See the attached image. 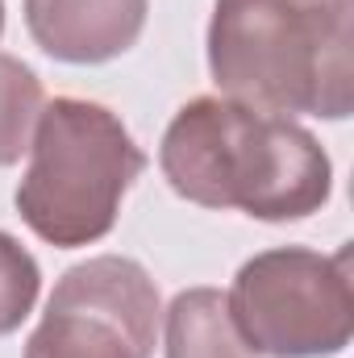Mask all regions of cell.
<instances>
[{
    "label": "cell",
    "instance_id": "obj_1",
    "mask_svg": "<svg viewBox=\"0 0 354 358\" xmlns=\"http://www.w3.org/2000/svg\"><path fill=\"white\" fill-rule=\"evenodd\" d=\"M171 192L200 208H238L255 221H300L330 204L334 163L292 117L229 96H196L159 142Z\"/></svg>",
    "mask_w": 354,
    "mask_h": 358
},
{
    "label": "cell",
    "instance_id": "obj_2",
    "mask_svg": "<svg viewBox=\"0 0 354 358\" xmlns=\"http://www.w3.org/2000/svg\"><path fill=\"white\" fill-rule=\"evenodd\" d=\"M208 76L221 96L275 117L354 113V0H217Z\"/></svg>",
    "mask_w": 354,
    "mask_h": 358
},
{
    "label": "cell",
    "instance_id": "obj_3",
    "mask_svg": "<svg viewBox=\"0 0 354 358\" xmlns=\"http://www.w3.org/2000/svg\"><path fill=\"white\" fill-rule=\"evenodd\" d=\"M142 171L146 150L113 108L59 96L38 117L17 213L55 250H80L113 234L121 200Z\"/></svg>",
    "mask_w": 354,
    "mask_h": 358
},
{
    "label": "cell",
    "instance_id": "obj_4",
    "mask_svg": "<svg viewBox=\"0 0 354 358\" xmlns=\"http://www.w3.org/2000/svg\"><path fill=\"white\" fill-rule=\"evenodd\" d=\"M225 300L255 355H342L354 338L351 246L338 255H317L309 246L263 250L238 267Z\"/></svg>",
    "mask_w": 354,
    "mask_h": 358
},
{
    "label": "cell",
    "instance_id": "obj_5",
    "mask_svg": "<svg viewBox=\"0 0 354 358\" xmlns=\"http://www.w3.org/2000/svg\"><path fill=\"white\" fill-rule=\"evenodd\" d=\"M159 313V287L138 259L96 255L63 271L25 358H150Z\"/></svg>",
    "mask_w": 354,
    "mask_h": 358
},
{
    "label": "cell",
    "instance_id": "obj_6",
    "mask_svg": "<svg viewBox=\"0 0 354 358\" xmlns=\"http://www.w3.org/2000/svg\"><path fill=\"white\" fill-rule=\"evenodd\" d=\"M146 13L150 0H25V29L55 63L96 67L142 38Z\"/></svg>",
    "mask_w": 354,
    "mask_h": 358
},
{
    "label": "cell",
    "instance_id": "obj_7",
    "mask_svg": "<svg viewBox=\"0 0 354 358\" xmlns=\"http://www.w3.org/2000/svg\"><path fill=\"white\" fill-rule=\"evenodd\" d=\"M167 358H259L234 325L229 300L217 287H187L167 308Z\"/></svg>",
    "mask_w": 354,
    "mask_h": 358
},
{
    "label": "cell",
    "instance_id": "obj_8",
    "mask_svg": "<svg viewBox=\"0 0 354 358\" xmlns=\"http://www.w3.org/2000/svg\"><path fill=\"white\" fill-rule=\"evenodd\" d=\"M42 108L46 96L34 67L17 55H0V167H13L29 150Z\"/></svg>",
    "mask_w": 354,
    "mask_h": 358
},
{
    "label": "cell",
    "instance_id": "obj_9",
    "mask_svg": "<svg viewBox=\"0 0 354 358\" xmlns=\"http://www.w3.org/2000/svg\"><path fill=\"white\" fill-rule=\"evenodd\" d=\"M42 292V267L38 259L0 229V338L17 334L25 325V317L34 313Z\"/></svg>",
    "mask_w": 354,
    "mask_h": 358
},
{
    "label": "cell",
    "instance_id": "obj_10",
    "mask_svg": "<svg viewBox=\"0 0 354 358\" xmlns=\"http://www.w3.org/2000/svg\"><path fill=\"white\" fill-rule=\"evenodd\" d=\"M0 34H4V0H0Z\"/></svg>",
    "mask_w": 354,
    "mask_h": 358
}]
</instances>
